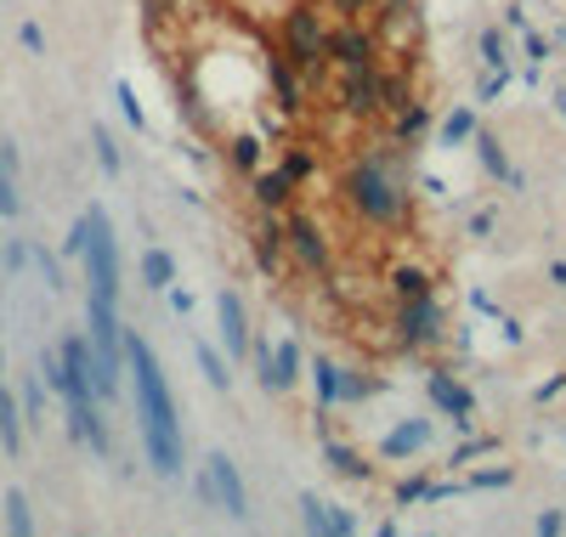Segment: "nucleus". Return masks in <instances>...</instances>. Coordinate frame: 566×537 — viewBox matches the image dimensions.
Instances as JSON below:
<instances>
[{
    "label": "nucleus",
    "instance_id": "1",
    "mask_svg": "<svg viewBox=\"0 0 566 537\" xmlns=\"http://www.w3.org/2000/svg\"><path fill=\"white\" fill-rule=\"evenodd\" d=\"M125 351H130V373H136V402H142V435H148V459L176 475L181 470V430H176V402H170V390H165V373L154 362V351L142 346V339L130 334L125 339Z\"/></svg>",
    "mask_w": 566,
    "mask_h": 537
},
{
    "label": "nucleus",
    "instance_id": "2",
    "mask_svg": "<svg viewBox=\"0 0 566 537\" xmlns=\"http://www.w3.org/2000/svg\"><path fill=\"white\" fill-rule=\"evenodd\" d=\"M69 250H80V255H85V272H91V301H114V295H119V250H114V232H108V221H103L97 210H91V215L74 227Z\"/></svg>",
    "mask_w": 566,
    "mask_h": 537
},
{
    "label": "nucleus",
    "instance_id": "3",
    "mask_svg": "<svg viewBox=\"0 0 566 537\" xmlns=\"http://www.w3.org/2000/svg\"><path fill=\"white\" fill-rule=\"evenodd\" d=\"M205 498L210 504H221L227 515H244V481H239V470H232V459H210V470H205Z\"/></svg>",
    "mask_w": 566,
    "mask_h": 537
},
{
    "label": "nucleus",
    "instance_id": "4",
    "mask_svg": "<svg viewBox=\"0 0 566 537\" xmlns=\"http://www.w3.org/2000/svg\"><path fill=\"white\" fill-rule=\"evenodd\" d=\"M221 334H227V346L232 351H250V328H244V306L239 301H232V295H221Z\"/></svg>",
    "mask_w": 566,
    "mask_h": 537
},
{
    "label": "nucleus",
    "instance_id": "5",
    "mask_svg": "<svg viewBox=\"0 0 566 537\" xmlns=\"http://www.w3.org/2000/svg\"><path fill=\"white\" fill-rule=\"evenodd\" d=\"M0 215H18V154L0 148Z\"/></svg>",
    "mask_w": 566,
    "mask_h": 537
},
{
    "label": "nucleus",
    "instance_id": "6",
    "mask_svg": "<svg viewBox=\"0 0 566 537\" xmlns=\"http://www.w3.org/2000/svg\"><path fill=\"white\" fill-rule=\"evenodd\" d=\"M0 442H7L12 453H18V442H23V435H18V408H12L7 390H0Z\"/></svg>",
    "mask_w": 566,
    "mask_h": 537
},
{
    "label": "nucleus",
    "instance_id": "7",
    "mask_svg": "<svg viewBox=\"0 0 566 537\" xmlns=\"http://www.w3.org/2000/svg\"><path fill=\"white\" fill-rule=\"evenodd\" d=\"M7 526L23 537V531H34V515H29V504H23V493H7Z\"/></svg>",
    "mask_w": 566,
    "mask_h": 537
},
{
    "label": "nucleus",
    "instance_id": "8",
    "mask_svg": "<svg viewBox=\"0 0 566 537\" xmlns=\"http://www.w3.org/2000/svg\"><path fill=\"white\" fill-rule=\"evenodd\" d=\"M142 272H148V283H154V288H165V283H170V261H165L159 250H154L148 261H142Z\"/></svg>",
    "mask_w": 566,
    "mask_h": 537
}]
</instances>
